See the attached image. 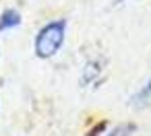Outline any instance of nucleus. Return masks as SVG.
<instances>
[{
    "label": "nucleus",
    "instance_id": "1",
    "mask_svg": "<svg viewBox=\"0 0 151 136\" xmlns=\"http://www.w3.org/2000/svg\"><path fill=\"white\" fill-rule=\"evenodd\" d=\"M64 37H66V21L64 19H56V21L44 25L35 37V56L42 60L56 56L64 43Z\"/></svg>",
    "mask_w": 151,
    "mask_h": 136
},
{
    "label": "nucleus",
    "instance_id": "2",
    "mask_svg": "<svg viewBox=\"0 0 151 136\" xmlns=\"http://www.w3.org/2000/svg\"><path fill=\"white\" fill-rule=\"evenodd\" d=\"M21 25V15L13 9H6L2 15H0V31H9L13 27H19Z\"/></svg>",
    "mask_w": 151,
    "mask_h": 136
},
{
    "label": "nucleus",
    "instance_id": "3",
    "mask_svg": "<svg viewBox=\"0 0 151 136\" xmlns=\"http://www.w3.org/2000/svg\"><path fill=\"white\" fill-rule=\"evenodd\" d=\"M149 99H151V78L145 83V87H143V89L134 95V99H130V101H132L134 105H143V103H147Z\"/></svg>",
    "mask_w": 151,
    "mask_h": 136
},
{
    "label": "nucleus",
    "instance_id": "4",
    "mask_svg": "<svg viewBox=\"0 0 151 136\" xmlns=\"http://www.w3.org/2000/svg\"><path fill=\"white\" fill-rule=\"evenodd\" d=\"M134 132V124H118L116 128H112L106 136H130Z\"/></svg>",
    "mask_w": 151,
    "mask_h": 136
},
{
    "label": "nucleus",
    "instance_id": "5",
    "mask_svg": "<svg viewBox=\"0 0 151 136\" xmlns=\"http://www.w3.org/2000/svg\"><path fill=\"white\" fill-rule=\"evenodd\" d=\"M97 62H89L87 64V68H85V76L81 78V83H89L91 78H93V74H97Z\"/></svg>",
    "mask_w": 151,
    "mask_h": 136
},
{
    "label": "nucleus",
    "instance_id": "6",
    "mask_svg": "<svg viewBox=\"0 0 151 136\" xmlns=\"http://www.w3.org/2000/svg\"><path fill=\"white\" fill-rule=\"evenodd\" d=\"M122 2H126V0H114V4H122Z\"/></svg>",
    "mask_w": 151,
    "mask_h": 136
}]
</instances>
